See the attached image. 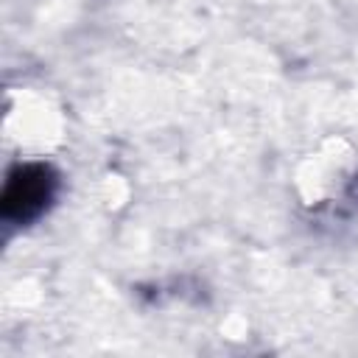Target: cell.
Listing matches in <instances>:
<instances>
[{"label": "cell", "instance_id": "1", "mask_svg": "<svg viewBox=\"0 0 358 358\" xmlns=\"http://www.w3.org/2000/svg\"><path fill=\"white\" fill-rule=\"evenodd\" d=\"M59 185L62 179L50 162H20L6 176L0 196V218L14 227L34 224L56 201Z\"/></svg>", "mask_w": 358, "mask_h": 358}]
</instances>
